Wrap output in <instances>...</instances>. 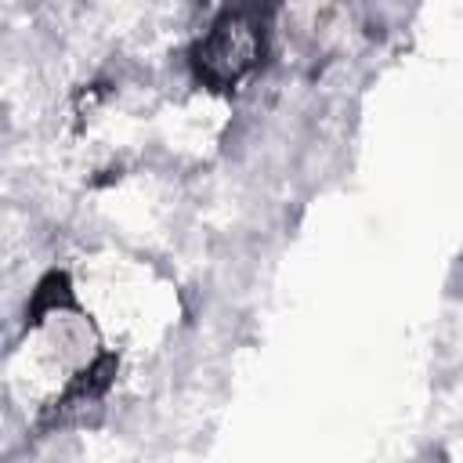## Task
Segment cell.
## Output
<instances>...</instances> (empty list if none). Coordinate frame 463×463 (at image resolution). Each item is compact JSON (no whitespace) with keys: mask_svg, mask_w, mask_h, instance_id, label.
<instances>
[{"mask_svg":"<svg viewBox=\"0 0 463 463\" xmlns=\"http://www.w3.org/2000/svg\"><path fill=\"white\" fill-rule=\"evenodd\" d=\"M264 43H268L264 11L253 4H242V0H232V7H224L210 22L206 36L195 47L199 76L213 87H232L246 72L257 69Z\"/></svg>","mask_w":463,"mask_h":463,"instance_id":"cell-1","label":"cell"}]
</instances>
